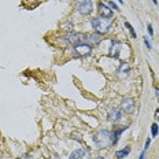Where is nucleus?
I'll return each mask as SVG.
<instances>
[{"mask_svg": "<svg viewBox=\"0 0 159 159\" xmlns=\"http://www.w3.org/2000/svg\"><path fill=\"white\" fill-rule=\"evenodd\" d=\"M96 159H104L103 157H99V158H96Z\"/></svg>", "mask_w": 159, "mask_h": 159, "instance_id": "23", "label": "nucleus"}, {"mask_svg": "<svg viewBox=\"0 0 159 159\" xmlns=\"http://www.w3.org/2000/svg\"><path fill=\"white\" fill-rule=\"evenodd\" d=\"M118 2H119V3H123V2H122V0H118Z\"/></svg>", "mask_w": 159, "mask_h": 159, "instance_id": "24", "label": "nucleus"}, {"mask_svg": "<svg viewBox=\"0 0 159 159\" xmlns=\"http://www.w3.org/2000/svg\"><path fill=\"white\" fill-rule=\"evenodd\" d=\"M107 3H109V4H107V6H109L110 8H113L114 11H118V6H117L114 2H107Z\"/></svg>", "mask_w": 159, "mask_h": 159, "instance_id": "16", "label": "nucleus"}, {"mask_svg": "<svg viewBox=\"0 0 159 159\" xmlns=\"http://www.w3.org/2000/svg\"><path fill=\"white\" fill-rule=\"evenodd\" d=\"M155 119L159 121V110H157V113H155Z\"/></svg>", "mask_w": 159, "mask_h": 159, "instance_id": "21", "label": "nucleus"}, {"mask_svg": "<svg viewBox=\"0 0 159 159\" xmlns=\"http://www.w3.org/2000/svg\"><path fill=\"white\" fill-rule=\"evenodd\" d=\"M84 157H85V151L81 148H78V149H75V151L71 152V155L69 157V159H84Z\"/></svg>", "mask_w": 159, "mask_h": 159, "instance_id": "11", "label": "nucleus"}, {"mask_svg": "<svg viewBox=\"0 0 159 159\" xmlns=\"http://www.w3.org/2000/svg\"><path fill=\"white\" fill-rule=\"evenodd\" d=\"M147 29H148L149 36H154V30H152V26H151V25H148V28H147Z\"/></svg>", "mask_w": 159, "mask_h": 159, "instance_id": "18", "label": "nucleus"}, {"mask_svg": "<svg viewBox=\"0 0 159 159\" xmlns=\"http://www.w3.org/2000/svg\"><path fill=\"white\" fill-rule=\"evenodd\" d=\"M74 51L77 55L85 58V56H89L92 54V45L91 44H87V43H78L74 45Z\"/></svg>", "mask_w": 159, "mask_h": 159, "instance_id": "4", "label": "nucleus"}, {"mask_svg": "<svg viewBox=\"0 0 159 159\" xmlns=\"http://www.w3.org/2000/svg\"><path fill=\"white\" fill-rule=\"evenodd\" d=\"M121 118H122V111L121 110L114 109V110H111L109 113V119L113 121V122H118Z\"/></svg>", "mask_w": 159, "mask_h": 159, "instance_id": "8", "label": "nucleus"}, {"mask_svg": "<svg viewBox=\"0 0 159 159\" xmlns=\"http://www.w3.org/2000/svg\"><path fill=\"white\" fill-rule=\"evenodd\" d=\"M159 133V128H158V123H154V125L151 126V135L152 137H157V135Z\"/></svg>", "mask_w": 159, "mask_h": 159, "instance_id": "15", "label": "nucleus"}, {"mask_svg": "<svg viewBox=\"0 0 159 159\" xmlns=\"http://www.w3.org/2000/svg\"><path fill=\"white\" fill-rule=\"evenodd\" d=\"M100 41V34L99 33H93V34H84L82 36V43H87V44H97Z\"/></svg>", "mask_w": 159, "mask_h": 159, "instance_id": "6", "label": "nucleus"}, {"mask_svg": "<svg viewBox=\"0 0 159 159\" xmlns=\"http://www.w3.org/2000/svg\"><path fill=\"white\" fill-rule=\"evenodd\" d=\"M125 26H126V29H128V30L130 32V34H132V36H130V37H133V39H136V37H137V36H136V32H135V29H133V28H132V25H130L129 22H125Z\"/></svg>", "mask_w": 159, "mask_h": 159, "instance_id": "14", "label": "nucleus"}, {"mask_svg": "<svg viewBox=\"0 0 159 159\" xmlns=\"http://www.w3.org/2000/svg\"><path fill=\"white\" fill-rule=\"evenodd\" d=\"M82 36H84V34H78V33H70V34H67V37H66V39H67L70 43L71 44H78V43H82Z\"/></svg>", "mask_w": 159, "mask_h": 159, "instance_id": "9", "label": "nucleus"}, {"mask_svg": "<svg viewBox=\"0 0 159 159\" xmlns=\"http://www.w3.org/2000/svg\"><path fill=\"white\" fill-rule=\"evenodd\" d=\"M77 10L82 15H89L93 10V3L92 0H77Z\"/></svg>", "mask_w": 159, "mask_h": 159, "instance_id": "3", "label": "nucleus"}, {"mask_svg": "<svg viewBox=\"0 0 159 159\" xmlns=\"http://www.w3.org/2000/svg\"><path fill=\"white\" fill-rule=\"evenodd\" d=\"M129 152H130V147H126L125 149H119V151H117L115 157H117V159H123V158L128 157Z\"/></svg>", "mask_w": 159, "mask_h": 159, "instance_id": "13", "label": "nucleus"}, {"mask_svg": "<svg viewBox=\"0 0 159 159\" xmlns=\"http://www.w3.org/2000/svg\"><path fill=\"white\" fill-rule=\"evenodd\" d=\"M93 139H95V143H96L99 147H107V145H110L111 143H113V140H111V132H109V130H106V129L96 133Z\"/></svg>", "mask_w": 159, "mask_h": 159, "instance_id": "2", "label": "nucleus"}, {"mask_svg": "<svg viewBox=\"0 0 159 159\" xmlns=\"http://www.w3.org/2000/svg\"><path fill=\"white\" fill-rule=\"evenodd\" d=\"M122 110L128 114H133L135 113V100L133 99H123L122 100Z\"/></svg>", "mask_w": 159, "mask_h": 159, "instance_id": "7", "label": "nucleus"}, {"mask_svg": "<svg viewBox=\"0 0 159 159\" xmlns=\"http://www.w3.org/2000/svg\"><path fill=\"white\" fill-rule=\"evenodd\" d=\"M152 2H154V3H155V4H157V3H158V0H152Z\"/></svg>", "mask_w": 159, "mask_h": 159, "instance_id": "22", "label": "nucleus"}, {"mask_svg": "<svg viewBox=\"0 0 159 159\" xmlns=\"http://www.w3.org/2000/svg\"><path fill=\"white\" fill-rule=\"evenodd\" d=\"M121 44L118 41H113V45H111V49H110V54L114 56V58H118L119 55V49H121Z\"/></svg>", "mask_w": 159, "mask_h": 159, "instance_id": "10", "label": "nucleus"}, {"mask_svg": "<svg viewBox=\"0 0 159 159\" xmlns=\"http://www.w3.org/2000/svg\"><path fill=\"white\" fill-rule=\"evenodd\" d=\"M149 143H151V140L147 139V141H145V149H147V148L149 147Z\"/></svg>", "mask_w": 159, "mask_h": 159, "instance_id": "19", "label": "nucleus"}, {"mask_svg": "<svg viewBox=\"0 0 159 159\" xmlns=\"http://www.w3.org/2000/svg\"><path fill=\"white\" fill-rule=\"evenodd\" d=\"M91 25H92V28H93V30L99 34H106L107 32H110V29H111L110 19H106V18H101V17L93 18V19L91 21Z\"/></svg>", "mask_w": 159, "mask_h": 159, "instance_id": "1", "label": "nucleus"}, {"mask_svg": "<svg viewBox=\"0 0 159 159\" xmlns=\"http://www.w3.org/2000/svg\"><path fill=\"white\" fill-rule=\"evenodd\" d=\"M99 12L101 18H106V19H111L113 18V10L106 4V3H99Z\"/></svg>", "mask_w": 159, "mask_h": 159, "instance_id": "5", "label": "nucleus"}, {"mask_svg": "<svg viewBox=\"0 0 159 159\" xmlns=\"http://www.w3.org/2000/svg\"><path fill=\"white\" fill-rule=\"evenodd\" d=\"M144 157H145V149L141 152V155H140V158H139V159H144Z\"/></svg>", "mask_w": 159, "mask_h": 159, "instance_id": "20", "label": "nucleus"}, {"mask_svg": "<svg viewBox=\"0 0 159 159\" xmlns=\"http://www.w3.org/2000/svg\"><path fill=\"white\" fill-rule=\"evenodd\" d=\"M144 43H145V45H147L148 49H152V45H151V43H149V40L147 39V37H144Z\"/></svg>", "mask_w": 159, "mask_h": 159, "instance_id": "17", "label": "nucleus"}, {"mask_svg": "<svg viewBox=\"0 0 159 159\" xmlns=\"http://www.w3.org/2000/svg\"><path fill=\"white\" fill-rule=\"evenodd\" d=\"M125 129H126V126H125V128H119V129L113 130V132H111V140H113V144L118 141V139L121 137V133H123V130H125Z\"/></svg>", "mask_w": 159, "mask_h": 159, "instance_id": "12", "label": "nucleus"}]
</instances>
